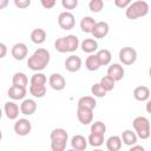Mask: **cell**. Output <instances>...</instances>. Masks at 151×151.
<instances>
[{
    "label": "cell",
    "mask_w": 151,
    "mask_h": 151,
    "mask_svg": "<svg viewBox=\"0 0 151 151\" xmlns=\"http://www.w3.org/2000/svg\"><path fill=\"white\" fill-rule=\"evenodd\" d=\"M51 60V54L46 48H38L33 52V54L28 58L27 60V66L29 70L35 71V72H40L42 70L46 68V66L48 65Z\"/></svg>",
    "instance_id": "obj_1"
},
{
    "label": "cell",
    "mask_w": 151,
    "mask_h": 151,
    "mask_svg": "<svg viewBox=\"0 0 151 151\" xmlns=\"http://www.w3.org/2000/svg\"><path fill=\"white\" fill-rule=\"evenodd\" d=\"M80 42L77 35L74 34H68L66 37L58 38L54 41V48L59 53H71L78 50Z\"/></svg>",
    "instance_id": "obj_2"
},
{
    "label": "cell",
    "mask_w": 151,
    "mask_h": 151,
    "mask_svg": "<svg viewBox=\"0 0 151 151\" xmlns=\"http://www.w3.org/2000/svg\"><path fill=\"white\" fill-rule=\"evenodd\" d=\"M51 149L52 151H66V144L68 140V133L65 129L57 127L52 130L51 134Z\"/></svg>",
    "instance_id": "obj_3"
},
{
    "label": "cell",
    "mask_w": 151,
    "mask_h": 151,
    "mask_svg": "<svg viewBox=\"0 0 151 151\" xmlns=\"http://www.w3.org/2000/svg\"><path fill=\"white\" fill-rule=\"evenodd\" d=\"M147 13H149V4L144 0L131 2V5L125 11V15L130 20H136L138 18L145 17Z\"/></svg>",
    "instance_id": "obj_4"
},
{
    "label": "cell",
    "mask_w": 151,
    "mask_h": 151,
    "mask_svg": "<svg viewBox=\"0 0 151 151\" xmlns=\"http://www.w3.org/2000/svg\"><path fill=\"white\" fill-rule=\"evenodd\" d=\"M132 126L134 129V132L137 136L142 139H147L151 136V126L150 120L144 116H138L133 119Z\"/></svg>",
    "instance_id": "obj_5"
},
{
    "label": "cell",
    "mask_w": 151,
    "mask_h": 151,
    "mask_svg": "<svg viewBox=\"0 0 151 151\" xmlns=\"http://www.w3.org/2000/svg\"><path fill=\"white\" fill-rule=\"evenodd\" d=\"M119 60L123 65H132L136 63L137 60V51L133 48V47H130V46H126V47H123L120 51H119Z\"/></svg>",
    "instance_id": "obj_6"
},
{
    "label": "cell",
    "mask_w": 151,
    "mask_h": 151,
    "mask_svg": "<svg viewBox=\"0 0 151 151\" xmlns=\"http://www.w3.org/2000/svg\"><path fill=\"white\" fill-rule=\"evenodd\" d=\"M58 25L60 26L61 29L64 31H70L76 25V19H74V15L68 12V11H65V12H61L58 17Z\"/></svg>",
    "instance_id": "obj_7"
},
{
    "label": "cell",
    "mask_w": 151,
    "mask_h": 151,
    "mask_svg": "<svg viewBox=\"0 0 151 151\" xmlns=\"http://www.w3.org/2000/svg\"><path fill=\"white\" fill-rule=\"evenodd\" d=\"M13 129H14V132L18 136H27L32 130V124L26 118H19L14 123Z\"/></svg>",
    "instance_id": "obj_8"
},
{
    "label": "cell",
    "mask_w": 151,
    "mask_h": 151,
    "mask_svg": "<svg viewBox=\"0 0 151 151\" xmlns=\"http://www.w3.org/2000/svg\"><path fill=\"white\" fill-rule=\"evenodd\" d=\"M81 64H83V61H81L80 57L74 55V54H71L70 57H67V58L65 59V63H64L65 68H66L68 72H71V73L78 72V71L81 68Z\"/></svg>",
    "instance_id": "obj_9"
},
{
    "label": "cell",
    "mask_w": 151,
    "mask_h": 151,
    "mask_svg": "<svg viewBox=\"0 0 151 151\" xmlns=\"http://www.w3.org/2000/svg\"><path fill=\"white\" fill-rule=\"evenodd\" d=\"M11 54L15 60H24L28 54V47L24 42H17L13 45Z\"/></svg>",
    "instance_id": "obj_10"
},
{
    "label": "cell",
    "mask_w": 151,
    "mask_h": 151,
    "mask_svg": "<svg viewBox=\"0 0 151 151\" xmlns=\"http://www.w3.org/2000/svg\"><path fill=\"white\" fill-rule=\"evenodd\" d=\"M50 86L55 91H61L66 87V80L60 73H53L48 78Z\"/></svg>",
    "instance_id": "obj_11"
},
{
    "label": "cell",
    "mask_w": 151,
    "mask_h": 151,
    "mask_svg": "<svg viewBox=\"0 0 151 151\" xmlns=\"http://www.w3.org/2000/svg\"><path fill=\"white\" fill-rule=\"evenodd\" d=\"M124 74H125V71H124V67L120 64H111L107 68V74L106 76L111 77L114 81H119L124 78Z\"/></svg>",
    "instance_id": "obj_12"
},
{
    "label": "cell",
    "mask_w": 151,
    "mask_h": 151,
    "mask_svg": "<svg viewBox=\"0 0 151 151\" xmlns=\"http://www.w3.org/2000/svg\"><path fill=\"white\" fill-rule=\"evenodd\" d=\"M4 111L6 117L9 120H15L19 117V112H20V107L18 106V104H15L14 101H6L4 105Z\"/></svg>",
    "instance_id": "obj_13"
},
{
    "label": "cell",
    "mask_w": 151,
    "mask_h": 151,
    "mask_svg": "<svg viewBox=\"0 0 151 151\" xmlns=\"http://www.w3.org/2000/svg\"><path fill=\"white\" fill-rule=\"evenodd\" d=\"M109 31H110V26L106 21H98L94 26L92 35L94 39H103L109 34Z\"/></svg>",
    "instance_id": "obj_14"
},
{
    "label": "cell",
    "mask_w": 151,
    "mask_h": 151,
    "mask_svg": "<svg viewBox=\"0 0 151 151\" xmlns=\"http://www.w3.org/2000/svg\"><path fill=\"white\" fill-rule=\"evenodd\" d=\"M77 118L78 120L83 124V125H88L91 123H93V111L88 110V109H83V107H78L77 110Z\"/></svg>",
    "instance_id": "obj_15"
},
{
    "label": "cell",
    "mask_w": 151,
    "mask_h": 151,
    "mask_svg": "<svg viewBox=\"0 0 151 151\" xmlns=\"http://www.w3.org/2000/svg\"><path fill=\"white\" fill-rule=\"evenodd\" d=\"M37 103L33 99H24L20 104V112L25 116H32L37 111Z\"/></svg>",
    "instance_id": "obj_16"
},
{
    "label": "cell",
    "mask_w": 151,
    "mask_h": 151,
    "mask_svg": "<svg viewBox=\"0 0 151 151\" xmlns=\"http://www.w3.org/2000/svg\"><path fill=\"white\" fill-rule=\"evenodd\" d=\"M26 93H27V90L25 87L14 86V85H12L8 88V91H7V96L11 99H13V100H21V99H24Z\"/></svg>",
    "instance_id": "obj_17"
},
{
    "label": "cell",
    "mask_w": 151,
    "mask_h": 151,
    "mask_svg": "<svg viewBox=\"0 0 151 151\" xmlns=\"http://www.w3.org/2000/svg\"><path fill=\"white\" fill-rule=\"evenodd\" d=\"M87 144H88L87 139L81 134H76L71 139V146L76 151H84L87 147Z\"/></svg>",
    "instance_id": "obj_18"
},
{
    "label": "cell",
    "mask_w": 151,
    "mask_h": 151,
    "mask_svg": "<svg viewBox=\"0 0 151 151\" xmlns=\"http://www.w3.org/2000/svg\"><path fill=\"white\" fill-rule=\"evenodd\" d=\"M150 94H151L150 93V88L147 86H144V85L137 86L133 90V97L138 101H146V100H149Z\"/></svg>",
    "instance_id": "obj_19"
},
{
    "label": "cell",
    "mask_w": 151,
    "mask_h": 151,
    "mask_svg": "<svg viewBox=\"0 0 151 151\" xmlns=\"http://www.w3.org/2000/svg\"><path fill=\"white\" fill-rule=\"evenodd\" d=\"M80 47H81V51L83 52L92 54L93 52H96L98 50V42L93 38H87V39H84L80 42Z\"/></svg>",
    "instance_id": "obj_20"
},
{
    "label": "cell",
    "mask_w": 151,
    "mask_h": 151,
    "mask_svg": "<svg viewBox=\"0 0 151 151\" xmlns=\"http://www.w3.org/2000/svg\"><path fill=\"white\" fill-rule=\"evenodd\" d=\"M96 24H97V21L92 17L86 15V17H83L80 20V28L84 33H91L92 34Z\"/></svg>",
    "instance_id": "obj_21"
},
{
    "label": "cell",
    "mask_w": 151,
    "mask_h": 151,
    "mask_svg": "<svg viewBox=\"0 0 151 151\" xmlns=\"http://www.w3.org/2000/svg\"><path fill=\"white\" fill-rule=\"evenodd\" d=\"M120 138H122L123 143H124L125 145H127V146H133V145H136V144H137V140H138L137 133H136L134 131H132V130H125V131H123Z\"/></svg>",
    "instance_id": "obj_22"
},
{
    "label": "cell",
    "mask_w": 151,
    "mask_h": 151,
    "mask_svg": "<svg viewBox=\"0 0 151 151\" xmlns=\"http://www.w3.org/2000/svg\"><path fill=\"white\" fill-rule=\"evenodd\" d=\"M46 31L42 29V28H34L32 32H31V41L33 44H37V45H41L45 42L46 40Z\"/></svg>",
    "instance_id": "obj_23"
},
{
    "label": "cell",
    "mask_w": 151,
    "mask_h": 151,
    "mask_svg": "<svg viewBox=\"0 0 151 151\" xmlns=\"http://www.w3.org/2000/svg\"><path fill=\"white\" fill-rule=\"evenodd\" d=\"M97 106V101L94 99V97L92 96H83L79 98L78 100V107H83V109H88V110H94Z\"/></svg>",
    "instance_id": "obj_24"
},
{
    "label": "cell",
    "mask_w": 151,
    "mask_h": 151,
    "mask_svg": "<svg viewBox=\"0 0 151 151\" xmlns=\"http://www.w3.org/2000/svg\"><path fill=\"white\" fill-rule=\"evenodd\" d=\"M123 140L119 136H111L106 140V149L109 151H120Z\"/></svg>",
    "instance_id": "obj_25"
},
{
    "label": "cell",
    "mask_w": 151,
    "mask_h": 151,
    "mask_svg": "<svg viewBox=\"0 0 151 151\" xmlns=\"http://www.w3.org/2000/svg\"><path fill=\"white\" fill-rule=\"evenodd\" d=\"M28 84V78L24 72H17L13 74L12 77V85L14 86H20V87H25Z\"/></svg>",
    "instance_id": "obj_26"
},
{
    "label": "cell",
    "mask_w": 151,
    "mask_h": 151,
    "mask_svg": "<svg viewBox=\"0 0 151 151\" xmlns=\"http://www.w3.org/2000/svg\"><path fill=\"white\" fill-rule=\"evenodd\" d=\"M100 66H101V65H100V61H99L97 54H90V55L86 58V60H85V67H86L88 71H91V72L97 71Z\"/></svg>",
    "instance_id": "obj_27"
},
{
    "label": "cell",
    "mask_w": 151,
    "mask_h": 151,
    "mask_svg": "<svg viewBox=\"0 0 151 151\" xmlns=\"http://www.w3.org/2000/svg\"><path fill=\"white\" fill-rule=\"evenodd\" d=\"M97 57L100 61V65L101 66H106L111 63L112 60V54L110 52V50H106V48H103V50H99L97 52Z\"/></svg>",
    "instance_id": "obj_28"
},
{
    "label": "cell",
    "mask_w": 151,
    "mask_h": 151,
    "mask_svg": "<svg viewBox=\"0 0 151 151\" xmlns=\"http://www.w3.org/2000/svg\"><path fill=\"white\" fill-rule=\"evenodd\" d=\"M28 91L34 98H42L46 94L47 90L45 85H29Z\"/></svg>",
    "instance_id": "obj_29"
},
{
    "label": "cell",
    "mask_w": 151,
    "mask_h": 151,
    "mask_svg": "<svg viewBox=\"0 0 151 151\" xmlns=\"http://www.w3.org/2000/svg\"><path fill=\"white\" fill-rule=\"evenodd\" d=\"M87 142L91 146L93 147H98V146H101L104 144V134H98V133H90L88 134V138H87Z\"/></svg>",
    "instance_id": "obj_30"
},
{
    "label": "cell",
    "mask_w": 151,
    "mask_h": 151,
    "mask_svg": "<svg viewBox=\"0 0 151 151\" xmlns=\"http://www.w3.org/2000/svg\"><path fill=\"white\" fill-rule=\"evenodd\" d=\"M99 84L103 86V88H104L106 92H110V91H112V90L114 88V84H116V81H114L111 77H109V76H104V77L100 79Z\"/></svg>",
    "instance_id": "obj_31"
},
{
    "label": "cell",
    "mask_w": 151,
    "mask_h": 151,
    "mask_svg": "<svg viewBox=\"0 0 151 151\" xmlns=\"http://www.w3.org/2000/svg\"><path fill=\"white\" fill-rule=\"evenodd\" d=\"M46 81H47V78H46V76H45L44 73H41V72L34 73V74L31 77V80H29L31 85H45Z\"/></svg>",
    "instance_id": "obj_32"
},
{
    "label": "cell",
    "mask_w": 151,
    "mask_h": 151,
    "mask_svg": "<svg viewBox=\"0 0 151 151\" xmlns=\"http://www.w3.org/2000/svg\"><path fill=\"white\" fill-rule=\"evenodd\" d=\"M91 132L92 133H98V134H105L106 132V125L100 122V120H97L94 123L91 124Z\"/></svg>",
    "instance_id": "obj_33"
},
{
    "label": "cell",
    "mask_w": 151,
    "mask_h": 151,
    "mask_svg": "<svg viewBox=\"0 0 151 151\" xmlns=\"http://www.w3.org/2000/svg\"><path fill=\"white\" fill-rule=\"evenodd\" d=\"M91 93L93 94V97H98V98H103L106 96V91L103 88V86L99 84V83H96L92 85L91 87Z\"/></svg>",
    "instance_id": "obj_34"
},
{
    "label": "cell",
    "mask_w": 151,
    "mask_h": 151,
    "mask_svg": "<svg viewBox=\"0 0 151 151\" xmlns=\"http://www.w3.org/2000/svg\"><path fill=\"white\" fill-rule=\"evenodd\" d=\"M104 7V1L103 0H91L88 2V8L93 13H99Z\"/></svg>",
    "instance_id": "obj_35"
},
{
    "label": "cell",
    "mask_w": 151,
    "mask_h": 151,
    "mask_svg": "<svg viewBox=\"0 0 151 151\" xmlns=\"http://www.w3.org/2000/svg\"><path fill=\"white\" fill-rule=\"evenodd\" d=\"M61 6L65 9H74L78 6V0H63Z\"/></svg>",
    "instance_id": "obj_36"
},
{
    "label": "cell",
    "mask_w": 151,
    "mask_h": 151,
    "mask_svg": "<svg viewBox=\"0 0 151 151\" xmlns=\"http://www.w3.org/2000/svg\"><path fill=\"white\" fill-rule=\"evenodd\" d=\"M14 5L18 7V8H26L31 5V0H14Z\"/></svg>",
    "instance_id": "obj_37"
},
{
    "label": "cell",
    "mask_w": 151,
    "mask_h": 151,
    "mask_svg": "<svg viewBox=\"0 0 151 151\" xmlns=\"http://www.w3.org/2000/svg\"><path fill=\"white\" fill-rule=\"evenodd\" d=\"M114 5L118 8H127L131 5L130 0H114Z\"/></svg>",
    "instance_id": "obj_38"
},
{
    "label": "cell",
    "mask_w": 151,
    "mask_h": 151,
    "mask_svg": "<svg viewBox=\"0 0 151 151\" xmlns=\"http://www.w3.org/2000/svg\"><path fill=\"white\" fill-rule=\"evenodd\" d=\"M41 5L46 9H51L55 6V0H41Z\"/></svg>",
    "instance_id": "obj_39"
},
{
    "label": "cell",
    "mask_w": 151,
    "mask_h": 151,
    "mask_svg": "<svg viewBox=\"0 0 151 151\" xmlns=\"http://www.w3.org/2000/svg\"><path fill=\"white\" fill-rule=\"evenodd\" d=\"M0 51H1L0 52V58H5V55L7 53V47L4 42H0Z\"/></svg>",
    "instance_id": "obj_40"
},
{
    "label": "cell",
    "mask_w": 151,
    "mask_h": 151,
    "mask_svg": "<svg viewBox=\"0 0 151 151\" xmlns=\"http://www.w3.org/2000/svg\"><path fill=\"white\" fill-rule=\"evenodd\" d=\"M129 151H145V149H144L142 145H137V144H136V145L131 146Z\"/></svg>",
    "instance_id": "obj_41"
},
{
    "label": "cell",
    "mask_w": 151,
    "mask_h": 151,
    "mask_svg": "<svg viewBox=\"0 0 151 151\" xmlns=\"http://www.w3.org/2000/svg\"><path fill=\"white\" fill-rule=\"evenodd\" d=\"M145 109H146L147 113H151V100H149V101L146 103V106H145Z\"/></svg>",
    "instance_id": "obj_42"
},
{
    "label": "cell",
    "mask_w": 151,
    "mask_h": 151,
    "mask_svg": "<svg viewBox=\"0 0 151 151\" xmlns=\"http://www.w3.org/2000/svg\"><path fill=\"white\" fill-rule=\"evenodd\" d=\"M7 4H8V1H7V0H0V8H4Z\"/></svg>",
    "instance_id": "obj_43"
},
{
    "label": "cell",
    "mask_w": 151,
    "mask_h": 151,
    "mask_svg": "<svg viewBox=\"0 0 151 151\" xmlns=\"http://www.w3.org/2000/svg\"><path fill=\"white\" fill-rule=\"evenodd\" d=\"M149 76H150V78H151V67L149 68Z\"/></svg>",
    "instance_id": "obj_44"
},
{
    "label": "cell",
    "mask_w": 151,
    "mask_h": 151,
    "mask_svg": "<svg viewBox=\"0 0 151 151\" xmlns=\"http://www.w3.org/2000/svg\"><path fill=\"white\" fill-rule=\"evenodd\" d=\"M93 151H104V150H101V149H96V150H93Z\"/></svg>",
    "instance_id": "obj_45"
},
{
    "label": "cell",
    "mask_w": 151,
    "mask_h": 151,
    "mask_svg": "<svg viewBox=\"0 0 151 151\" xmlns=\"http://www.w3.org/2000/svg\"><path fill=\"white\" fill-rule=\"evenodd\" d=\"M66 151H76V150H73V149H70V150H66Z\"/></svg>",
    "instance_id": "obj_46"
}]
</instances>
